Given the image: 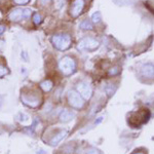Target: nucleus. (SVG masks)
I'll return each mask as SVG.
<instances>
[{"label":"nucleus","mask_w":154,"mask_h":154,"mask_svg":"<svg viewBox=\"0 0 154 154\" xmlns=\"http://www.w3.org/2000/svg\"><path fill=\"white\" fill-rule=\"evenodd\" d=\"M118 72H119V70L117 68H114V70H110V74H111V75H112V74L114 75V74H117Z\"/></svg>","instance_id":"4be33fe9"},{"label":"nucleus","mask_w":154,"mask_h":154,"mask_svg":"<svg viewBox=\"0 0 154 154\" xmlns=\"http://www.w3.org/2000/svg\"><path fill=\"white\" fill-rule=\"evenodd\" d=\"M53 86H54V83H53V81H51V80H44V81H42V82L40 83V88L43 91H45V93H48V91H51V88H53Z\"/></svg>","instance_id":"ddd939ff"},{"label":"nucleus","mask_w":154,"mask_h":154,"mask_svg":"<svg viewBox=\"0 0 154 154\" xmlns=\"http://www.w3.org/2000/svg\"><path fill=\"white\" fill-rule=\"evenodd\" d=\"M86 154H101V152L99 150H96V149H91Z\"/></svg>","instance_id":"aec40b11"},{"label":"nucleus","mask_w":154,"mask_h":154,"mask_svg":"<svg viewBox=\"0 0 154 154\" xmlns=\"http://www.w3.org/2000/svg\"><path fill=\"white\" fill-rule=\"evenodd\" d=\"M9 73V70L6 66H4L3 64H0V78L3 76L7 75Z\"/></svg>","instance_id":"2eb2a0df"},{"label":"nucleus","mask_w":154,"mask_h":154,"mask_svg":"<svg viewBox=\"0 0 154 154\" xmlns=\"http://www.w3.org/2000/svg\"><path fill=\"white\" fill-rule=\"evenodd\" d=\"M79 28L82 30H93L94 26H93V23H91L89 20H83V21L79 24Z\"/></svg>","instance_id":"4468645a"},{"label":"nucleus","mask_w":154,"mask_h":154,"mask_svg":"<svg viewBox=\"0 0 154 154\" xmlns=\"http://www.w3.org/2000/svg\"><path fill=\"white\" fill-rule=\"evenodd\" d=\"M41 22H42L41 16L38 14V12H35V14H33V23L38 26L39 24H41Z\"/></svg>","instance_id":"dca6fc26"},{"label":"nucleus","mask_w":154,"mask_h":154,"mask_svg":"<svg viewBox=\"0 0 154 154\" xmlns=\"http://www.w3.org/2000/svg\"><path fill=\"white\" fill-rule=\"evenodd\" d=\"M91 20H93V23H100L101 22V14L99 11L95 12V14H93V17H91Z\"/></svg>","instance_id":"f3484780"},{"label":"nucleus","mask_w":154,"mask_h":154,"mask_svg":"<svg viewBox=\"0 0 154 154\" xmlns=\"http://www.w3.org/2000/svg\"><path fill=\"white\" fill-rule=\"evenodd\" d=\"M141 75L146 78H154V65L153 64H145L141 68Z\"/></svg>","instance_id":"9d476101"},{"label":"nucleus","mask_w":154,"mask_h":154,"mask_svg":"<svg viewBox=\"0 0 154 154\" xmlns=\"http://www.w3.org/2000/svg\"><path fill=\"white\" fill-rule=\"evenodd\" d=\"M68 102L69 105L75 109H80L84 106V102L82 97L76 91H69L68 94Z\"/></svg>","instance_id":"0eeeda50"},{"label":"nucleus","mask_w":154,"mask_h":154,"mask_svg":"<svg viewBox=\"0 0 154 154\" xmlns=\"http://www.w3.org/2000/svg\"><path fill=\"white\" fill-rule=\"evenodd\" d=\"M51 42L54 46L59 51H67L71 46V36L69 34H57L51 37Z\"/></svg>","instance_id":"f257e3e1"},{"label":"nucleus","mask_w":154,"mask_h":154,"mask_svg":"<svg viewBox=\"0 0 154 154\" xmlns=\"http://www.w3.org/2000/svg\"><path fill=\"white\" fill-rule=\"evenodd\" d=\"M100 43L97 39L93 38V37H85V38L81 39L79 41L78 45H77V48L79 51H95L99 48Z\"/></svg>","instance_id":"39448f33"},{"label":"nucleus","mask_w":154,"mask_h":154,"mask_svg":"<svg viewBox=\"0 0 154 154\" xmlns=\"http://www.w3.org/2000/svg\"><path fill=\"white\" fill-rule=\"evenodd\" d=\"M22 57H24V58H25V61H28V58H27V54H26V53H25V51H23V53H22Z\"/></svg>","instance_id":"b1692460"},{"label":"nucleus","mask_w":154,"mask_h":154,"mask_svg":"<svg viewBox=\"0 0 154 154\" xmlns=\"http://www.w3.org/2000/svg\"><path fill=\"white\" fill-rule=\"evenodd\" d=\"M76 89L79 95L82 97V98L86 99V100H89L91 98V96H93V89H91V85L86 82H83V81H81V82L77 84Z\"/></svg>","instance_id":"6e6552de"},{"label":"nucleus","mask_w":154,"mask_h":154,"mask_svg":"<svg viewBox=\"0 0 154 154\" xmlns=\"http://www.w3.org/2000/svg\"><path fill=\"white\" fill-rule=\"evenodd\" d=\"M22 102L27 105L30 108H37L39 107V105L41 104V99L39 96L35 95V94H31V95H27V94H24L21 97Z\"/></svg>","instance_id":"423d86ee"},{"label":"nucleus","mask_w":154,"mask_h":154,"mask_svg":"<svg viewBox=\"0 0 154 154\" xmlns=\"http://www.w3.org/2000/svg\"><path fill=\"white\" fill-rule=\"evenodd\" d=\"M39 1H40V3L42 4V5H45V4H48L51 0H39Z\"/></svg>","instance_id":"5701e85b"},{"label":"nucleus","mask_w":154,"mask_h":154,"mask_svg":"<svg viewBox=\"0 0 154 154\" xmlns=\"http://www.w3.org/2000/svg\"><path fill=\"white\" fill-rule=\"evenodd\" d=\"M59 68L64 75L68 76L75 72L76 63L71 57H64V58L61 59V61L59 62Z\"/></svg>","instance_id":"f03ea898"},{"label":"nucleus","mask_w":154,"mask_h":154,"mask_svg":"<svg viewBox=\"0 0 154 154\" xmlns=\"http://www.w3.org/2000/svg\"><path fill=\"white\" fill-rule=\"evenodd\" d=\"M30 1H31V0H14V3L18 4V5H26Z\"/></svg>","instance_id":"a211bd4d"},{"label":"nucleus","mask_w":154,"mask_h":154,"mask_svg":"<svg viewBox=\"0 0 154 154\" xmlns=\"http://www.w3.org/2000/svg\"><path fill=\"white\" fill-rule=\"evenodd\" d=\"M74 116H75V114L72 112V111L64 110L63 112L60 114V120H61L62 122H68L71 119H73Z\"/></svg>","instance_id":"f8f14e48"},{"label":"nucleus","mask_w":154,"mask_h":154,"mask_svg":"<svg viewBox=\"0 0 154 154\" xmlns=\"http://www.w3.org/2000/svg\"><path fill=\"white\" fill-rule=\"evenodd\" d=\"M32 11L29 8H21V7H18V8H14L8 14V20L11 22H21L23 20H27L30 18L31 16Z\"/></svg>","instance_id":"7ed1b4c3"},{"label":"nucleus","mask_w":154,"mask_h":154,"mask_svg":"<svg viewBox=\"0 0 154 154\" xmlns=\"http://www.w3.org/2000/svg\"><path fill=\"white\" fill-rule=\"evenodd\" d=\"M84 5H85V1L84 0H74L70 9L71 16L73 18H77L78 16H80V14L82 12L84 8Z\"/></svg>","instance_id":"1a4fd4ad"},{"label":"nucleus","mask_w":154,"mask_h":154,"mask_svg":"<svg viewBox=\"0 0 154 154\" xmlns=\"http://www.w3.org/2000/svg\"><path fill=\"white\" fill-rule=\"evenodd\" d=\"M64 3H65V0H56V8L57 9H60L62 6L64 5Z\"/></svg>","instance_id":"6ab92c4d"},{"label":"nucleus","mask_w":154,"mask_h":154,"mask_svg":"<svg viewBox=\"0 0 154 154\" xmlns=\"http://www.w3.org/2000/svg\"><path fill=\"white\" fill-rule=\"evenodd\" d=\"M67 134H68V131H61L59 134H57L56 136H54L53 138H51V140L49 141V144H51V146L58 145V144L67 136Z\"/></svg>","instance_id":"9b49d317"},{"label":"nucleus","mask_w":154,"mask_h":154,"mask_svg":"<svg viewBox=\"0 0 154 154\" xmlns=\"http://www.w3.org/2000/svg\"><path fill=\"white\" fill-rule=\"evenodd\" d=\"M135 154H145V153H144V152H136Z\"/></svg>","instance_id":"393cba45"},{"label":"nucleus","mask_w":154,"mask_h":154,"mask_svg":"<svg viewBox=\"0 0 154 154\" xmlns=\"http://www.w3.org/2000/svg\"><path fill=\"white\" fill-rule=\"evenodd\" d=\"M5 31V26L4 25H0V35Z\"/></svg>","instance_id":"412c9836"},{"label":"nucleus","mask_w":154,"mask_h":154,"mask_svg":"<svg viewBox=\"0 0 154 154\" xmlns=\"http://www.w3.org/2000/svg\"><path fill=\"white\" fill-rule=\"evenodd\" d=\"M0 48H1V44H0Z\"/></svg>","instance_id":"a878e982"},{"label":"nucleus","mask_w":154,"mask_h":154,"mask_svg":"<svg viewBox=\"0 0 154 154\" xmlns=\"http://www.w3.org/2000/svg\"><path fill=\"white\" fill-rule=\"evenodd\" d=\"M149 117H150V112L148 111V109H143L142 111H138V112L131 114L130 118V123L135 126H139L145 123Z\"/></svg>","instance_id":"20e7f679"}]
</instances>
